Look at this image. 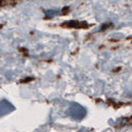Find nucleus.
<instances>
[{
    "instance_id": "f257e3e1",
    "label": "nucleus",
    "mask_w": 132,
    "mask_h": 132,
    "mask_svg": "<svg viewBox=\"0 0 132 132\" xmlns=\"http://www.w3.org/2000/svg\"><path fill=\"white\" fill-rule=\"evenodd\" d=\"M0 4H1V0H0Z\"/></svg>"
}]
</instances>
